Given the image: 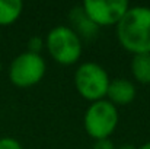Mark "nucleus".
<instances>
[{"label":"nucleus","mask_w":150,"mask_h":149,"mask_svg":"<svg viewBox=\"0 0 150 149\" xmlns=\"http://www.w3.org/2000/svg\"><path fill=\"white\" fill-rule=\"evenodd\" d=\"M117 38L128 53H150V7L130 6L117 24Z\"/></svg>","instance_id":"nucleus-1"},{"label":"nucleus","mask_w":150,"mask_h":149,"mask_svg":"<svg viewBox=\"0 0 150 149\" xmlns=\"http://www.w3.org/2000/svg\"><path fill=\"white\" fill-rule=\"evenodd\" d=\"M45 47L51 57L64 66L77 63L83 51L80 37L69 25H57L51 28L45 37Z\"/></svg>","instance_id":"nucleus-2"},{"label":"nucleus","mask_w":150,"mask_h":149,"mask_svg":"<svg viewBox=\"0 0 150 149\" xmlns=\"http://www.w3.org/2000/svg\"><path fill=\"white\" fill-rule=\"evenodd\" d=\"M118 108L105 98L91 102L83 115V126L92 139H109L118 126Z\"/></svg>","instance_id":"nucleus-3"},{"label":"nucleus","mask_w":150,"mask_h":149,"mask_svg":"<svg viewBox=\"0 0 150 149\" xmlns=\"http://www.w3.org/2000/svg\"><path fill=\"white\" fill-rule=\"evenodd\" d=\"M108 72L95 61H85L79 64L74 72V86L82 98L91 102L106 98L109 86Z\"/></svg>","instance_id":"nucleus-4"},{"label":"nucleus","mask_w":150,"mask_h":149,"mask_svg":"<svg viewBox=\"0 0 150 149\" xmlns=\"http://www.w3.org/2000/svg\"><path fill=\"white\" fill-rule=\"evenodd\" d=\"M47 63L41 54L25 51L18 54L9 66V79L15 86L29 88L45 76Z\"/></svg>","instance_id":"nucleus-5"},{"label":"nucleus","mask_w":150,"mask_h":149,"mask_svg":"<svg viewBox=\"0 0 150 149\" xmlns=\"http://www.w3.org/2000/svg\"><path fill=\"white\" fill-rule=\"evenodd\" d=\"M85 13L98 26H112L121 21L130 7L127 0H86L82 3Z\"/></svg>","instance_id":"nucleus-6"},{"label":"nucleus","mask_w":150,"mask_h":149,"mask_svg":"<svg viewBox=\"0 0 150 149\" xmlns=\"http://www.w3.org/2000/svg\"><path fill=\"white\" fill-rule=\"evenodd\" d=\"M69 21L71 24V29L80 37V40H86L91 41L93 40L98 32H99V26L85 13L82 4L80 6H74L70 12H69Z\"/></svg>","instance_id":"nucleus-7"},{"label":"nucleus","mask_w":150,"mask_h":149,"mask_svg":"<svg viewBox=\"0 0 150 149\" xmlns=\"http://www.w3.org/2000/svg\"><path fill=\"white\" fill-rule=\"evenodd\" d=\"M136 95H137V89L131 81H128L125 78L111 79L108 92H106V99L109 102H112L115 107L128 105L130 102L134 101Z\"/></svg>","instance_id":"nucleus-8"},{"label":"nucleus","mask_w":150,"mask_h":149,"mask_svg":"<svg viewBox=\"0 0 150 149\" xmlns=\"http://www.w3.org/2000/svg\"><path fill=\"white\" fill-rule=\"evenodd\" d=\"M131 73L142 85L150 83V53L134 54L131 58Z\"/></svg>","instance_id":"nucleus-9"},{"label":"nucleus","mask_w":150,"mask_h":149,"mask_svg":"<svg viewBox=\"0 0 150 149\" xmlns=\"http://www.w3.org/2000/svg\"><path fill=\"white\" fill-rule=\"evenodd\" d=\"M23 3L21 0H0V26L12 25L21 16Z\"/></svg>","instance_id":"nucleus-10"},{"label":"nucleus","mask_w":150,"mask_h":149,"mask_svg":"<svg viewBox=\"0 0 150 149\" xmlns=\"http://www.w3.org/2000/svg\"><path fill=\"white\" fill-rule=\"evenodd\" d=\"M44 44H45V41L42 40V37L34 35V37H31L29 41H28V51L35 53V54H40V51L44 47Z\"/></svg>","instance_id":"nucleus-11"},{"label":"nucleus","mask_w":150,"mask_h":149,"mask_svg":"<svg viewBox=\"0 0 150 149\" xmlns=\"http://www.w3.org/2000/svg\"><path fill=\"white\" fill-rule=\"evenodd\" d=\"M0 149H23L21 142L15 138H0Z\"/></svg>","instance_id":"nucleus-12"},{"label":"nucleus","mask_w":150,"mask_h":149,"mask_svg":"<svg viewBox=\"0 0 150 149\" xmlns=\"http://www.w3.org/2000/svg\"><path fill=\"white\" fill-rule=\"evenodd\" d=\"M92 149H117V146L114 145L111 139H99V140H95Z\"/></svg>","instance_id":"nucleus-13"},{"label":"nucleus","mask_w":150,"mask_h":149,"mask_svg":"<svg viewBox=\"0 0 150 149\" xmlns=\"http://www.w3.org/2000/svg\"><path fill=\"white\" fill-rule=\"evenodd\" d=\"M117 149H137L134 145H131V143H124V145H121L120 148H117Z\"/></svg>","instance_id":"nucleus-14"},{"label":"nucleus","mask_w":150,"mask_h":149,"mask_svg":"<svg viewBox=\"0 0 150 149\" xmlns=\"http://www.w3.org/2000/svg\"><path fill=\"white\" fill-rule=\"evenodd\" d=\"M137 149H150V140L149 142H146V143H143L142 146H139Z\"/></svg>","instance_id":"nucleus-15"}]
</instances>
